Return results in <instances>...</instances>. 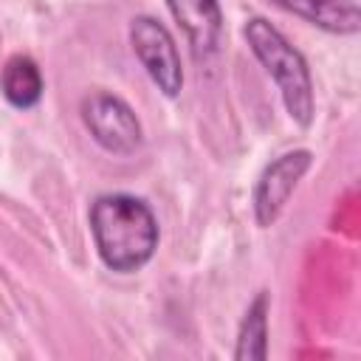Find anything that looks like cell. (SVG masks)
<instances>
[{"label":"cell","instance_id":"6da1fadb","mask_svg":"<svg viewBox=\"0 0 361 361\" xmlns=\"http://www.w3.org/2000/svg\"><path fill=\"white\" fill-rule=\"evenodd\" d=\"M90 234L102 262L116 274L144 268L158 248V220L135 195H102L90 206Z\"/></svg>","mask_w":361,"mask_h":361},{"label":"cell","instance_id":"7a4b0ae2","mask_svg":"<svg viewBox=\"0 0 361 361\" xmlns=\"http://www.w3.org/2000/svg\"><path fill=\"white\" fill-rule=\"evenodd\" d=\"M245 39L254 56L276 82L290 118L299 127H307L313 121V82L305 56L265 17H251L245 23Z\"/></svg>","mask_w":361,"mask_h":361},{"label":"cell","instance_id":"3957f363","mask_svg":"<svg viewBox=\"0 0 361 361\" xmlns=\"http://www.w3.org/2000/svg\"><path fill=\"white\" fill-rule=\"evenodd\" d=\"M130 45L144 71L149 73V79L158 85V90L164 96H178L183 87V68L178 45L166 25L147 14L135 17L130 23Z\"/></svg>","mask_w":361,"mask_h":361},{"label":"cell","instance_id":"277c9868","mask_svg":"<svg viewBox=\"0 0 361 361\" xmlns=\"http://www.w3.org/2000/svg\"><path fill=\"white\" fill-rule=\"evenodd\" d=\"M82 121L93 141L113 155H130L144 141L138 116L124 99L113 93H90L82 102Z\"/></svg>","mask_w":361,"mask_h":361},{"label":"cell","instance_id":"5b68a950","mask_svg":"<svg viewBox=\"0 0 361 361\" xmlns=\"http://www.w3.org/2000/svg\"><path fill=\"white\" fill-rule=\"evenodd\" d=\"M313 155L310 149H290L285 155H279L276 161H271L257 186H254V217L262 228H268L285 209V203L290 200L296 183L305 178V172L310 169Z\"/></svg>","mask_w":361,"mask_h":361},{"label":"cell","instance_id":"8992f818","mask_svg":"<svg viewBox=\"0 0 361 361\" xmlns=\"http://www.w3.org/2000/svg\"><path fill=\"white\" fill-rule=\"evenodd\" d=\"M175 23L186 34L195 59H209L220 48L223 11L217 0H166Z\"/></svg>","mask_w":361,"mask_h":361},{"label":"cell","instance_id":"52a82bcc","mask_svg":"<svg viewBox=\"0 0 361 361\" xmlns=\"http://www.w3.org/2000/svg\"><path fill=\"white\" fill-rule=\"evenodd\" d=\"M274 3L330 34H355L361 28V11L353 0H274Z\"/></svg>","mask_w":361,"mask_h":361},{"label":"cell","instance_id":"ba28073f","mask_svg":"<svg viewBox=\"0 0 361 361\" xmlns=\"http://www.w3.org/2000/svg\"><path fill=\"white\" fill-rule=\"evenodd\" d=\"M0 90H3L6 102L17 110H31L34 104H39L45 82H42L37 62L23 54L11 56L0 73Z\"/></svg>","mask_w":361,"mask_h":361},{"label":"cell","instance_id":"9c48e42d","mask_svg":"<svg viewBox=\"0 0 361 361\" xmlns=\"http://www.w3.org/2000/svg\"><path fill=\"white\" fill-rule=\"evenodd\" d=\"M268 305H271L268 290H259L248 305L237 333V347H234L237 361H262L268 355Z\"/></svg>","mask_w":361,"mask_h":361}]
</instances>
